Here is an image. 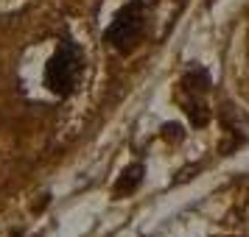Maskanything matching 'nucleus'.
<instances>
[{
    "label": "nucleus",
    "instance_id": "nucleus-1",
    "mask_svg": "<svg viewBox=\"0 0 249 237\" xmlns=\"http://www.w3.org/2000/svg\"><path fill=\"white\" fill-rule=\"evenodd\" d=\"M84 76V53L73 39H59L45 64V90L56 98H68L76 92Z\"/></svg>",
    "mask_w": 249,
    "mask_h": 237
},
{
    "label": "nucleus",
    "instance_id": "nucleus-2",
    "mask_svg": "<svg viewBox=\"0 0 249 237\" xmlns=\"http://www.w3.org/2000/svg\"><path fill=\"white\" fill-rule=\"evenodd\" d=\"M210 73L199 62H188L177 81V103L193 128H204L210 123Z\"/></svg>",
    "mask_w": 249,
    "mask_h": 237
},
{
    "label": "nucleus",
    "instance_id": "nucleus-3",
    "mask_svg": "<svg viewBox=\"0 0 249 237\" xmlns=\"http://www.w3.org/2000/svg\"><path fill=\"white\" fill-rule=\"evenodd\" d=\"M143 34H146V3L143 0H126L115 12L112 23L104 28V42L109 50L129 56L140 45Z\"/></svg>",
    "mask_w": 249,
    "mask_h": 237
},
{
    "label": "nucleus",
    "instance_id": "nucleus-4",
    "mask_svg": "<svg viewBox=\"0 0 249 237\" xmlns=\"http://www.w3.org/2000/svg\"><path fill=\"white\" fill-rule=\"evenodd\" d=\"M143 176H146V165L143 162H132L112 184V195L115 198H126V195L137 192V187L143 184Z\"/></svg>",
    "mask_w": 249,
    "mask_h": 237
}]
</instances>
